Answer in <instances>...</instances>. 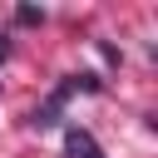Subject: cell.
<instances>
[{
  "label": "cell",
  "mask_w": 158,
  "mask_h": 158,
  "mask_svg": "<svg viewBox=\"0 0 158 158\" xmlns=\"http://www.w3.org/2000/svg\"><path fill=\"white\" fill-rule=\"evenodd\" d=\"M69 158H104V153H99V143L84 128H69Z\"/></svg>",
  "instance_id": "obj_1"
},
{
  "label": "cell",
  "mask_w": 158,
  "mask_h": 158,
  "mask_svg": "<svg viewBox=\"0 0 158 158\" xmlns=\"http://www.w3.org/2000/svg\"><path fill=\"white\" fill-rule=\"evenodd\" d=\"M40 20H44V15H40L35 5H20V25H40Z\"/></svg>",
  "instance_id": "obj_2"
}]
</instances>
